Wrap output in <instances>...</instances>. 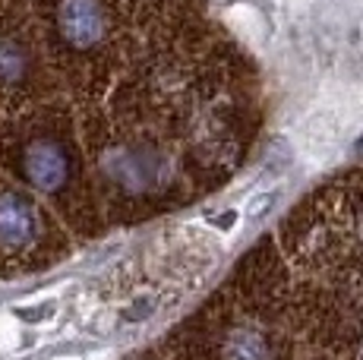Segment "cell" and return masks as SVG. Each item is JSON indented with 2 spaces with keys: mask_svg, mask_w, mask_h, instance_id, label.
<instances>
[{
  "mask_svg": "<svg viewBox=\"0 0 363 360\" xmlns=\"http://www.w3.org/2000/svg\"><path fill=\"white\" fill-rule=\"evenodd\" d=\"M221 360H272V344L256 325H234L221 338Z\"/></svg>",
  "mask_w": 363,
  "mask_h": 360,
  "instance_id": "5b68a950",
  "label": "cell"
},
{
  "mask_svg": "<svg viewBox=\"0 0 363 360\" xmlns=\"http://www.w3.org/2000/svg\"><path fill=\"white\" fill-rule=\"evenodd\" d=\"M152 310H155V300H145V303H143V300H139V303H136V307H133V310H130V313H127V320H130V322H139V320H149V316H152Z\"/></svg>",
  "mask_w": 363,
  "mask_h": 360,
  "instance_id": "52a82bcc",
  "label": "cell"
},
{
  "mask_svg": "<svg viewBox=\"0 0 363 360\" xmlns=\"http://www.w3.org/2000/svg\"><path fill=\"white\" fill-rule=\"evenodd\" d=\"M127 0H41V26L54 57L69 67L108 64L127 32Z\"/></svg>",
  "mask_w": 363,
  "mask_h": 360,
  "instance_id": "6da1fadb",
  "label": "cell"
},
{
  "mask_svg": "<svg viewBox=\"0 0 363 360\" xmlns=\"http://www.w3.org/2000/svg\"><path fill=\"white\" fill-rule=\"evenodd\" d=\"M41 73L38 38L19 13L0 10V95H23Z\"/></svg>",
  "mask_w": 363,
  "mask_h": 360,
  "instance_id": "7a4b0ae2",
  "label": "cell"
},
{
  "mask_svg": "<svg viewBox=\"0 0 363 360\" xmlns=\"http://www.w3.org/2000/svg\"><path fill=\"white\" fill-rule=\"evenodd\" d=\"M19 171L38 193L57 196L76 177L73 149L57 133H35L19 145Z\"/></svg>",
  "mask_w": 363,
  "mask_h": 360,
  "instance_id": "3957f363",
  "label": "cell"
},
{
  "mask_svg": "<svg viewBox=\"0 0 363 360\" xmlns=\"http://www.w3.org/2000/svg\"><path fill=\"white\" fill-rule=\"evenodd\" d=\"M275 199H278V193H275V190H269V193H256V196L247 203V209H243V218H247V221L262 218L265 212H269L272 206H275Z\"/></svg>",
  "mask_w": 363,
  "mask_h": 360,
  "instance_id": "8992f818",
  "label": "cell"
},
{
  "mask_svg": "<svg viewBox=\"0 0 363 360\" xmlns=\"http://www.w3.org/2000/svg\"><path fill=\"white\" fill-rule=\"evenodd\" d=\"M354 360H363V342L357 344V351H354Z\"/></svg>",
  "mask_w": 363,
  "mask_h": 360,
  "instance_id": "ba28073f",
  "label": "cell"
},
{
  "mask_svg": "<svg viewBox=\"0 0 363 360\" xmlns=\"http://www.w3.org/2000/svg\"><path fill=\"white\" fill-rule=\"evenodd\" d=\"M41 215L26 193L0 186V247L4 250H26L38 240Z\"/></svg>",
  "mask_w": 363,
  "mask_h": 360,
  "instance_id": "277c9868",
  "label": "cell"
}]
</instances>
